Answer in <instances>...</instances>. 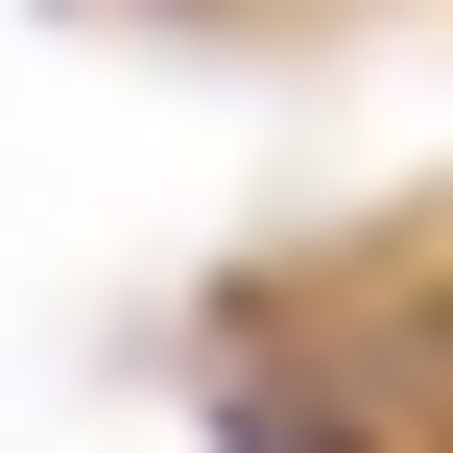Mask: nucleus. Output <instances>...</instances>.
I'll use <instances>...</instances> for the list:
<instances>
[{"instance_id":"nucleus-1","label":"nucleus","mask_w":453,"mask_h":453,"mask_svg":"<svg viewBox=\"0 0 453 453\" xmlns=\"http://www.w3.org/2000/svg\"><path fill=\"white\" fill-rule=\"evenodd\" d=\"M263 453H311V430H263Z\"/></svg>"}]
</instances>
